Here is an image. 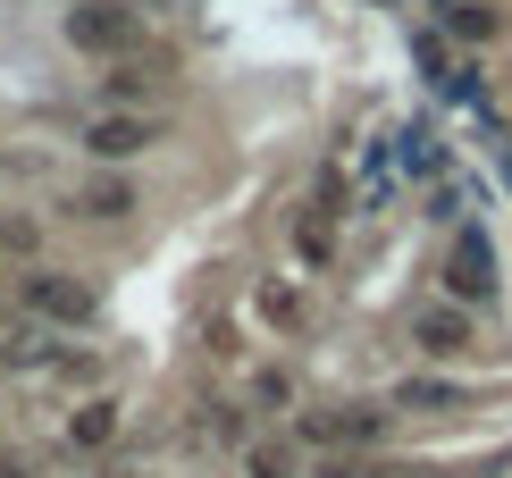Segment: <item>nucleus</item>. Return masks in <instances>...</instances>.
I'll list each match as a JSON object with an SVG mask.
<instances>
[{
    "label": "nucleus",
    "instance_id": "nucleus-3",
    "mask_svg": "<svg viewBox=\"0 0 512 478\" xmlns=\"http://www.w3.org/2000/svg\"><path fill=\"white\" fill-rule=\"evenodd\" d=\"M294 437L319 445V453H361V445L387 437V411H361V403H345V411H303V420H294Z\"/></svg>",
    "mask_w": 512,
    "mask_h": 478
},
{
    "label": "nucleus",
    "instance_id": "nucleus-10",
    "mask_svg": "<svg viewBox=\"0 0 512 478\" xmlns=\"http://www.w3.org/2000/svg\"><path fill=\"white\" fill-rule=\"evenodd\" d=\"M395 403H403V411H462V386H454V378H403Z\"/></svg>",
    "mask_w": 512,
    "mask_h": 478
},
{
    "label": "nucleus",
    "instance_id": "nucleus-4",
    "mask_svg": "<svg viewBox=\"0 0 512 478\" xmlns=\"http://www.w3.org/2000/svg\"><path fill=\"white\" fill-rule=\"evenodd\" d=\"M445 286H454V302H487V294H496V244H487L479 227H454V260H445Z\"/></svg>",
    "mask_w": 512,
    "mask_h": 478
},
{
    "label": "nucleus",
    "instance_id": "nucleus-11",
    "mask_svg": "<svg viewBox=\"0 0 512 478\" xmlns=\"http://www.w3.org/2000/svg\"><path fill=\"white\" fill-rule=\"evenodd\" d=\"M152 68H118V59H110V76H101V101H110V110H135V101H152Z\"/></svg>",
    "mask_w": 512,
    "mask_h": 478
},
{
    "label": "nucleus",
    "instance_id": "nucleus-9",
    "mask_svg": "<svg viewBox=\"0 0 512 478\" xmlns=\"http://www.w3.org/2000/svg\"><path fill=\"white\" fill-rule=\"evenodd\" d=\"M126 210H135V185L126 177H93L76 193V219H126Z\"/></svg>",
    "mask_w": 512,
    "mask_h": 478
},
{
    "label": "nucleus",
    "instance_id": "nucleus-16",
    "mask_svg": "<svg viewBox=\"0 0 512 478\" xmlns=\"http://www.w3.org/2000/svg\"><path fill=\"white\" fill-rule=\"evenodd\" d=\"M311 478H378V462H361V453H319Z\"/></svg>",
    "mask_w": 512,
    "mask_h": 478
},
{
    "label": "nucleus",
    "instance_id": "nucleus-2",
    "mask_svg": "<svg viewBox=\"0 0 512 478\" xmlns=\"http://www.w3.org/2000/svg\"><path fill=\"white\" fill-rule=\"evenodd\" d=\"M336 219H345V177L319 168L303 219H294V252H303V269H328V260H336Z\"/></svg>",
    "mask_w": 512,
    "mask_h": 478
},
{
    "label": "nucleus",
    "instance_id": "nucleus-5",
    "mask_svg": "<svg viewBox=\"0 0 512 478\" xmlns=\"http://www.w3.org/2000/svg\"><path fill=\"white\" fill-rule=\"evenodd\" d=\"M160 143V118H135V110H110V118H93L84 126V151H93V160H143V151Z\"/></svg>",
    "mask_w": 512,
    "mask_h": 478
},
{
    "label": "nucleus",
    "instance_id": "nucleus-8",
    "mask_svg": "<svg viewBox=\"0 0 512 478\" xmlns=\"http://www.w3.org/2000/svg\"><path fill=\"white\" fill-rule=\"evenodd\" d=\"M118 420H126V411H118L110 395H84V403L68 411V445H84V453H101V445H118Z\"/></svg>",
    "mask_w": 512,
    "mask_h": 478
},
{
    "label": "nucleus",
    "instance_id": "nucleus-15",
    "mask_svg": "<svg viewBox=\"0 0 512 478\" xmlns=\"http://www.w3.org/2000/svg\"><path fill=\"white\" fill-rule=\"evenodd\" d=\"M252 395H261L269 411H286L294 403V378H286V369H252Z\"/></svg>",
    "mask_w": 512,
    "mask_h": 478
},
{
    "label": "nucleus",
    "instance_id": "nucleus-12",
    "mask_svg": "<svg viewBox=\"0 0 512 478\" xmlns=\"http://www.w3.org/2000/svg\"><path fill=\"white\" fill-rule=\"evenodd\" d=\"M252 311H261V319H269V328H303V294H294V286H286V277H269V286H261V294H252Z\"/></svg>",
    "mask_w": 512,
    "mask_h": 478
},
{
    "label": "nucleus",
    "instance_id": "nucleus-7",
    "mask_svg": "<svg viewBox=\"0 0 512 478\" xmlns=\"http://www.w3.org/2000/svg\"><path fill=\"white\" fill-rule=\"evenodd\" d=\"M412 344H420V353H437V361H454V353H471V344H479V328H471V311L454 302V311H420L412 319Z\"/></svg>",
    "mask_w": 512,
    "mask_h": 478
},
{
    "label": "nucleus",
    "instance_id": "nucleus-1",
    "mask_svg": "<svg viewBox=\"0 0 512 478\" xmlns=\"http://www.w3.org/2000/svg\"><path fill=\"white\" fill-rule=\"evenodd\" d=\"M68 42L84 59H118V51L143 42V17L126 9V0H76V9H68Z\"/></svg>",
    "mask_w": 512,
    "mask_h": 478
},
{
    "label": "nucleus",
    "instance_id": "nucleus-6",
    "mask_svg": "<svg viewBox=\"0 0 512 478\" xmlns=\"http://www.w3.org/2000/svg\"><path fill=\"white\" fill-rule=\"evenodd\" d=\"M26 311H34V319H51V328H84V319H93V294H84L76 277L34 269V277H26Z\"/></svg>",
    "mask_w": 512,
    "mask_h": 478
},
{
    "label": "nucleus",
    "instance_id": "nucleus-17",
    "mask_svg": "<svg viewBox=\"0 0 512 478\" xmlns=\"http://www.w3.org/2000/svg\"><path fill=\"white\" fill-rule=\"evenodd\" d=\"M0 336H9V311H0Z\"/></svg>",
    "mask_w": 512,
    "mask_h": 478
},
{
    "label": "nucleus",
    "instance_id": "nucleus-14",
    "mask_svg": "<svg viewBox=\"0 0 512 478\" xmlns=\"http://www.w3.org/2000/svg\"><path fill=\"white\" fill-rule=\"evenodd\" d=\"M294 470V453L277 445V437H261V445H244V478H286Z\"/></svg>",
    "mask_w": 512,
    "mask_h": 478
},
{
    "label": "nucleus",
    "instance_id": "nucleus-13",
    "mask_svg": "<svg viewBox=\"0 0 512 478\" xmlns=\"http://www.w3.org/2000/svg\"><path fill=\"white\" fill-rule=\"evenodd\" d=\"M445 34H462V42H496V9H487V0H445Z\"/></svg>",
    "mask_w": 512,
    "mask_h": 478
}]
</instances>
